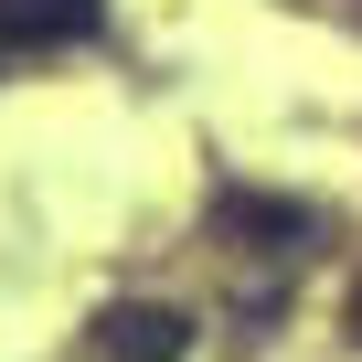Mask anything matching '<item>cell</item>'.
Instances as JSON below:
<instances>
[{"mask_svg": "<svg viewBox=\"0 0 362 362\" xmlns=\"http://www.w3.org/2000/svg\"><path fill=\"white\" fill-rule=\"evenodd\" d=\"M214 224H224V235H267V245H277V235H309V214H298V203H267V192H224Z\"/></svg>", "mask_w": 362, "mask_h": 362, "instance_id": "3957f363", "label": "cell"}, {"mask_svg": "<svg viewBox=\"0 0 362 362\" xmlns=\"http://www.w3.org/2000/svg\"><path fill=\"white\" fill-rule=\"evenodd\" d=\"M107 0H0V43L11 54H54V43H86Z\"/></svg>", "mask_w": 362, "mask_h": 362, "instance_id": "7a4b0ae2", "label": "cell"}, {"mask_svg": "<svg viewBox=\"0 0 362 362\" xmlns=\"http://www.w3.org/2000/svg\"><path fill=\"white\" fill-rule=\"evenodd\" d=\"M96 351L107 362H181L192 351V309H170V298H107L96 309Z\"/></svg>", "mask_w": 362, "mask_h": 362, "instance_id": "6da1fadb", "label": "cell"}, {"mask_svg": "<svg viewBox=\"0 0 362 362\" xmlns=\"http://www.w3.org/2000/svg\"><path fill=\"white\" fill-rule=\"evenodd\" d=\"M351 341H362V288H351Z\"/></svg>", "mask_w": 362, "mask_h": 362, "instance_id": "277c9868", "label": "cell"}]
</instances>
